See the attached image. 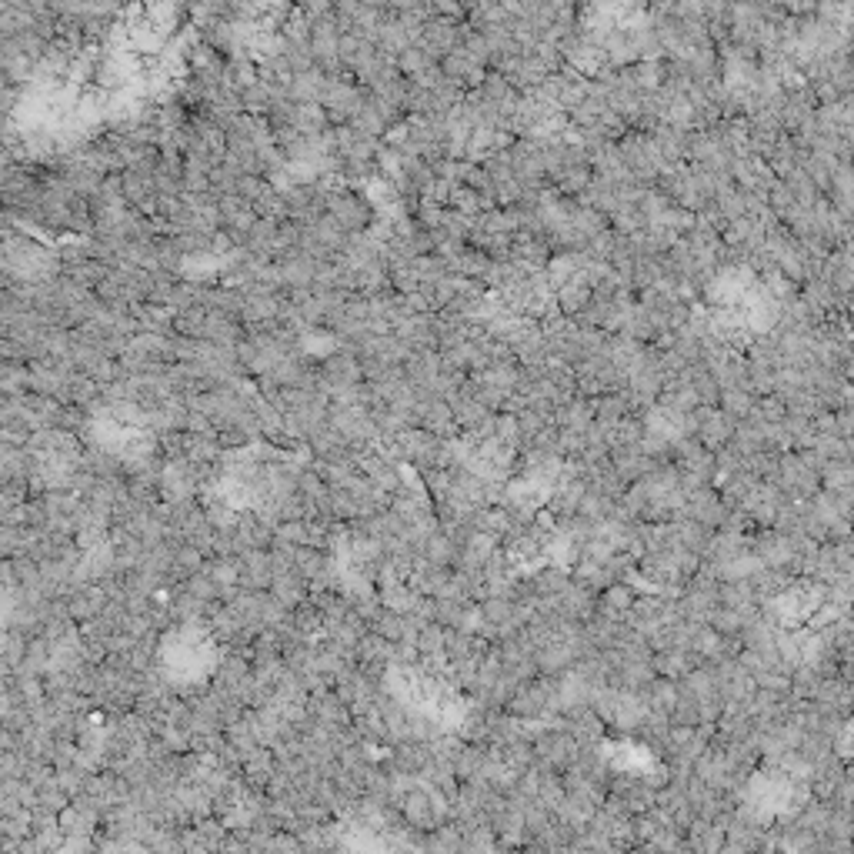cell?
Masks as SVG:
<instances>
[{
	"mask_svg": "<svg viewBox=\"0 0 854 854\" xmlns=\"http://www.w3.org/2000/svg\"><path fill=\"white\" fill-rule=\"evenodd\" d=\"M294 624L301 628L304 634H311V638H317V634H324V611L317 608V604L307 598L294 608Z\"/></svg>",
	"mask_w": 854,
	"mask_h": 854,
	"instance_id": "8",
	"label": "cell"
},
{
	"mask_svg": "<svg viewBox=\"0 0 854 854\" xmlns=\"http://www.w3.org/2000/svg\"><path fill=\"white\" fill-rule=\"evenodd\" d=\"M204 568H207V554L197 548V544L187 541L174 551V584H184L187 578H194V574Z\"/></svg>",
	"mask_w": 854,
	"mask_h": 854,
	"instance_id": "7",
	"label": "cell"
},
{
	"mask_svg": "<svg viewBox=\"0 0 854 854\" xmlns=\"http://www.w3.org/2000/svg\"><path fill=\"white\" fill-rule=\"evenodd\" d=\"M307 711H311L314 721L321 724H334V728H344V724L354 721L351 708H347V701L341 698V691L337 688H324V691H314L311 698H307Z\"/></svg>",
	"mask_w": 854,
	"mask_h": 854,
	"instance_id": "3",
	"label": "cell"
},
{
	"mask_svg": "<svg viewBox=\"0 0 854 854\" xmlns=\"http://www.w3.org/2000/svg\"><path fill=\"white\" fill-rule=\"evenodd\" d=\"M237 561H241V588L244 591H271V584H274L271 551H247Z\"/></svg>",
	"mask_w": 854,
	"mask_h": 854,
	"instance_id": "4",
	"label": "cell"
},
{
	"mask_svg": "<svg viewBox=\"0 0 854 854\" xmlns=\"http://www.w3.org/2000/svg\"><path fill=\"white\" fill-rule=\"evenodd\" d=\"M431 741H397V744H387V754H384V768L391 771H404V774H417L431 764Z\"/></svg>",
	"mask_w": 854,
	"mask_h": 854,
	"instance_id": "1",
	"label": "cell"
},
{
	"mask_svg": "<svg viewBox=\"0 0 854 854\" xmlns=\"http://www.w3.org/2000/svg\"><path fill=\"white\" fill-rule=\"evenodd\" d=\"M421 554L427 561L441 564V568H458V558H461V544L451 538L448 531H434L431 538H427V544L421 548Z\"/></svg>",
	"mask_w": 854,
	"mask_h": 854,
	"instance_id": "6",
	"label": "cell"
},
{
	"mask_svg": "<svg viewBox=\"0 0 854 854\" xmlns=\"http://www.w3.org/2000/svg\"><path fill=\"white\" fill-rule=\"evenodd\" d=\"M274 771H277V754H274V748H257L254 754H247L244 758V768H241V774H244V781L251 784V788H267V781L274 778Z\"/></svg>",
	"mask_w": 854,
	"mask_h": 854,
	"instance_id": "5",
	"label": "cell"
},
{
	"mask_svg": "<svg viewBox=\"0 0 854 854\" xmlns=\"http://www.w3.org/2000/svg\"><path fill=\"white\" fill-rule=\"evenodd\" d=\"M111 604V594L104 591L101 581H87V584H77V588L67 594V608H71L74 621L84 624V621H94L97 614H104V608Z\"/></svg>",
	"mask_w": 854,
	"mask_h": 854,
	"instance_id": "2",
	"label": "cell"
}]
</instances>
